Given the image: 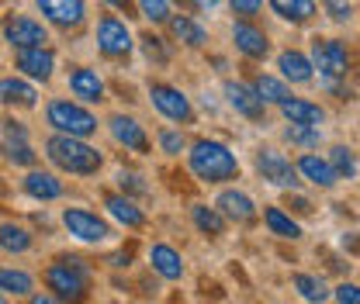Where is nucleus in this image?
Listing matches in <instances>:
<instances>
[{"label":"nucleus","mask_w":360,"mask_h":304,"mask_svg":"<svg viewBox=\"0 0 360 304\" xmlns=\"http://www.w3.org/2000/svg\"><path fill=\"white\" fill-rule=\"evenodd\" d=\"M253 90H257V97H260L264 104H281V100H288V97H291L288 87H284L281 80H274V77H257Z\"/></svg>","instance_id":"nucleus-33"},{"label":"nucleus","mask_w":360,"mask_h":304,"mask_svg":"<svg viewBox=\"0 0 360 304\" xmlns=\"http://www.w3.org/2000/svg\"><path fill=\"white\" fill-rule=\"evenodd\" d=\"M191 218H194V225H198L205 235H222V232H225V218L219 215V208L194 204V208H191Z\"/></svg>","instance_id":"nucleus-26"},{"label":"nucleus","mask_w":360,"mask_h":304,"mask_svg":"<svg viewBox=\"0 0 360 304\" xmlns=\"http://www.w3.org/2000/svg\"><path fill=\"white\" fill-rule=\"evenodd\" d=\"M336 301L340 304H360L357 287H354V284H340V287H336Z\"/></svg>","instance_id":"nucleus-42"},{"label":"nucleus","mask_w":360,"mask_h":304,"mask_svg":"<svg viewBox=\"0 0 360 304\" xmlns=\"http://www.w3.org/2000/svg\"><path fill=\"white\" fill-rule=\"evenodd\" d=\"M225 97H229V104L243 114V118H250V121H260L264 118V100L257 97V90L246 87V84H225Z\"/></svg>","instance_id":"nucleus-12"},{"label":"nucleus","mask_w":360,"mask_h":304,"mask_svg":"<svg viewBox=\"0 0 360 304\" xmlns=\"http://www.w3.org/2000/svg\"><path fill=\"white\" fill-rule=\"evenodd\" d=\"M170 32H174L184 45H191V48H201V45L208 42V32H205L198 21H191V18H174V21H170Z\"/></svg>","instance_id":"nucleus-25"},{"label":"nucleus","mask_w":360,"mask_h":304,"mask_svg":"<svg viewBox=\"0 0 360 304\" xmlns=\"http://www.w3.org/2000/svg\"><path fill=\"white\" fill-rule=\"evenodd\" d=\"M270 7L284 21H309L315 14V0H270Z\"/></svg>","instance_id":"nucleus-28"},{"label":"nucleus","mask_w":360,"mask_h":304,"mask_svg":"<svg viewBox=\"0 0 360 304\" xmlns=\"http://www.w3.org/2000/svg\"><path fill=\"white\" fill-rule=\"evenodd\" d=\"M4 35L14 48H42L49 42V32L42 28V21L25 18V14H11L7 25H4Z\"/></svg>","instance_id":"nucleus-7"},{"label":"nucleus","mask_w":360,"mask_h":304,"mask_svg":"<svg viewBox=\"0 0 360 304\" xmlns=\"http://www.w3.org/2000/svg\"><path fill=\"white\" fill-rule=\"evenodd\" d=\"M104 208H108L111 215L118 218L122 225H129V228H139V225L146 221V215H142V211L135 208L129 197H122V194H108V197H104Z\"/></svg>","instance_id":"nucleus-22"},{"label":"nucleus","mask_w":360,"mask_h":304,"mask_svg":"<svg viewBox=\"0 0 360 304\" xmlns=\"http://www.w3.org/2000/svg\"><path fill=\"white\" fill-rule=\"evenodd\" d=\"M108 125H111V135H115L118 145H125V149H132V152H149V138H146V131H142V125H139L135 118L115 114Z\"/></svg>","instance_id":"nucleus-13"},{"label":"nucleus","mask_w":360,"mask_h":304,"mask_svg":"<svg viewBox=\"0 0 360 304\" xmlns=\"http://www.w3.org/2000/svg\"><path fill=\"white\" fill-rule=\"evenodd\" d=\"M32 304H63V301H59V298H49V294H35Z\"/></svg>","instance_id":"nucleus-44"},{"label":"nucleus","mask_w":360,"mask_h":304,"mask_svg":"<svg viewBox=\"0 0 360 304\" xmlns=\"http://www.w3.org/2000/svg\"><path fill=\"white\" fill-rule=\"evenodd\" d=\"M264 221H267V228L274 235H281V239H298L302 235V228H298V221L291 215H284L281 208H267L264 211Z\"/></svg>","instance_id":"nucleus-27"},{"label":"nucleus","mask_w":360,"mask_h":304,"mask_svg":"<svg viewBox=\"0 0 360 304\" xmlns=\"http://www.w3.org/2000/svg\"><path fill=\"white\" fill-rule=\"evenodd\" d=\"M295 291H298L305 301H312V304H319V301H326V298H329V287H326L319 277H312V273H295Z\"/></svg>","instance_id":"nucleus-30"},{"label":"nucleus","mask_w":360,"mask_h":304,"mask_svg":"<svg viewBox=\"0 0 360 304\" xmlns=\"http://www.w3.org/2000/svg\"><path fill=\"white\" fill-rule=\"evenodd\" d=\"M232 39H236V48L243 52V55H250V59H264L267 55V35L260 32V28H253V25H246V21H239V25H232Z\"/></svg>","instance_id":"nucleus-15"},{"label":"nucleus","mask_w":360,"mask_h":304,"mask_svg":"<svg viewBox=\"0 0 360 304\" xmlns=\"http://www.w3.org/2000/svg\"><path fill=\"white\" fill-rule=\"evenodd\" d=\"M97 48L108 55V59H122V55H129L132 52V35H129V28H125V21H118V18H101V25H97Z\"/></svg>","instance_id":"nucleus-8"},{"label":"nucleus","mask_w":360,"mask_h":304,"mask_svg":"<svg viewBox=\"0 0 360 304\" xmlns=\"http://www.w3.org/2000/svg\"><path fill=\"white\" fill-rule=\"evenodd\" d=\"M118 183H122V190H129V194H146L142 176H135V173H122L118 176Z\"/></svg>","instance_id":"nucleus-41"},{"label":"nucleus","mask_w":360,"mask_h":304,"mask_svg":"<svg viewBox=\"0 0 360 304\" xmlns=\"http://www.w3.org/2000/svg\"><path fill=\"white\" fill-rule=\"evenodd\" d=\"M160 145H163V152L177 156L180 149H184V135H180V131H163V135H160Z\"/></svg>","instance_id":"nucleus-39"},{"label":"nucleus","mask_w":360,"mask_h":304,"mask_svg":"<svg viewBox=\"0 0 360 304\" xmlns=\"http://www.w3.org/2000/svg\"><path fill=\"white\" fill-rule=\"evenodd\" d=\"M219 0H198V7H215Z\"/></svg>","instance_id":"nucleus-46"},{"label":"nucleus","mask_w":360,"mask_h":304,"mask_svg":"<svg viewBox=\"0 0 360 304\" xmlns=\"http://www.w3.org/2000/svg\"><path fill=\"white\" fill-rule=\"evenodd\" d=\"M288 142H295V145H305V149H312L322 142V131L319 128H309V125H288Z\"/></svg>","instance_id":"nucleus-34"},{"label":"nucleus","mask_w":360,"mask_h":304,"mask_svg":"<svg viewBox=\"0 0 360 304\" xmlns=\"http://www.w3.org/2000/svg\"><path fill=\"white\" fill-rule=\"evenodd\" d=\"M295 170H298V173L305 176L309 183H315V187H322V190H329V187H333V183L340 180V176L333 173V166H329L326 159H319V156H302Z\"/></svg>","instance_id":"nucleus-20"},{"label":"nucleus","mask_w":360,"mask_h":304,"mask_svg":"<svg viewBox=\"0 0 360 304\" xmlns=\"http://www.w3.org/2000/svg\"><path fill=\"white\" fill-rule=\"evenodd\" d=\"M45 284H49V291H52L59 301L80 304L87 298V287H90L87 263L77 260V256H63V260H56L45 270Z\"/></svg>","instance_id":"nucleus-2"},{"label":"nucleus","mask_w":360,"mask_h":304,"mask_svg":"<svg viewBox=\"0 0 360 304\" xmlns=\"http://www.w3.org/2000/svg\"><path fill=\"white\" fill-rule=\"evenodd\" d=\"M149 97H153V107H156L163 118L180 121V125H191V121H194V107H191V100H187L177 87L153 84V87H149Z\"/></svg>","instance_id":"nucleus-6"},{"label":"nucleus","mask_w":360,"mask_h":304,"mask_svg":"<svg viewBox=\"0 0 360 304\" xmlns=\"http://www.w3.org/2000/svg\"><path fill=\"white\" fill-rule=\"evenodd\" d=\"M35 87L32 84H25V80H0V100L4 104H21V107H32L35 104Z\"/></svg>","instance_id":"nucleus-24"},{"label":"nucleus","mask_w":360,"mask_h":304,"mask_svg":"<svg viewBox=\"0 0 360 304\" xmlns=\"http://www.w3.org/2000/svg\"><path fill=\"white\" fill-rule=\"evenodd\" d=\"M291 204H295V211H298V215H312V201H305V197H295Z\"/></svg>","instance_id":"nucleus-43"},{"label":"nucleus","mask_w":360,"mask_h":304,"mask_svg":"<svg viewBox=\"0 0 360 304\" xmlns=\"http://www.w3.org/2000/svg\"><path fill=\"white\" fill-rule=\"evenodd\" d=\"M277 70H281L284 80H291V84H309V80H312V59L302 55V52H291V48L281 52Z\"/></svg>","instance_id":"nucleus-19"},{"label":"nucleus","mask_w":360,"mask_h":304,"mask_svg":"<svg viewBox=\"0 0 360 304\" xmlns=\"http://www.w3.org/2000/svg\"><path fill=\"white\" fill-rule=\"evenodd\" d=\"M0 294H14V298L32 294V277L25 270H0Z\"/></svg>","instance_id":"nucleus-29"},{"label":"nucleus","mask_w":360,"mask_h":304,"mask_svg":"<svg viewBox=\"0 0 360 304\" xmlns=\"http://www.w3.org/2000/svg\"><path fill=\"white\" fill-rule=\"evenodd\" d=\"M191 170L194 176L208 180V183H225V180H236L239 176V159L225 149L222 142H194L191 149Z\"/></svg>","instance_id":"nucleus-3"},{"label":"nucleus","mask_w":360,"mask_h":304,"mask_svg":"<svg viewBox=\"0 0 360 304\" xmlns=\"http://www.w3.org/2000/svg\"><path fill=\"white\" fill-rule=\"evenodd\" d=\"M39 11L52 25H59V28H77L87 18L84 0H39Z\"/></svg>","instance_id":"nucleus-11"},{"label":"nucleus","mask_w":360,"mask_h":304,"mask_svg":"<svg viewBox=\"0 0 360 304\" xmlns=\"http://www.w3.org/2000/svg\"><path fill=\"white\" fill-rule=\"evenodd\" d=\"M0 304H4V294H0Z\"/></svg>","instance_id":"nucleus-47"},{"label":"nucleus","mask_w":360,"mask_h":304,"mask_svg":"<svg viewBox=\"0 0 360 304\" xmlns=\"http://www.w3.org/2000/svg\"><path fill=\"white\" fill-rule=\"evenodd\" d=\"M45 156L66 170V173H77V176H87L101 170V152L87 145L84 138H73V135H52L45 142Z\"/></svg>","instance_id":"nucleus-1"},{"label":"nucleus","mask_w":360,"mask_h":304,"mask_svg":"<svg viewBox=\"0 0 360 304\" xmlns=\"http://www.w3.org/2000/svg\"><path fill=\"white\" fill-rule=\"evenodd\" d=\"M142 14L153 18V21H167L170 18V0H139Z\"/></svg>","instance_id":"nucleus-36"},{"label":"nucleus","mask_w":360,"mask_h":304,"mask_svg":"<svg viewBox=\"0 0 360 304\" xmlns=\"http://www.w3.org/2000/svg\"><path fill=\"white\" fill-rule=\"evenodd\" d=\"M104 4H111V7H125V11H129V4H132V0H104Z\"/></svg>","instance_id":"nucleus-45"},{"label":"nucleus","mask_w":360,"mask_h":304,"mask_svg":"<svg viewBox=\"0 0 360 304\" xmlns=\"http://www.w3.org/2000/svg\"><path fill=\"white\" fill-rule=\"evenodd\" d=\"M215 208H219V215L222 218H232V221H239V225L257 218L253 201H250L243 190H222V194H219V201H215Z\"/></svg>","instance_id":"nucleus-16"},{"label":"nucleus","mask_w":360,"mask_h":304,"mask_svg":"<svg viewBox=\"0 0 360 304\" xmlns=\"http://www.w3.org/2000/svg\"><path fill=\"white\" fill-rule=\"evenodd\" d=\"M7 159L11 163H21V166H32L35 163V152L25 138H7Z\"/></svg>","instance_id":"nucleus-35"},{"label":"nucleus","mask_w":360,"mask_h":304,"mask_svg":"<svg viewBox=\"0 0 360 304\" xmlns=\"http://www.w3.org/2000/svg\"><path fill=\"white\" fill-rule=\"evenodd\" d=\"M281 111H284V118H288L291 125H309V128H319V125L326 121V114H322V107H319V104H312V100H298V97L281 100Z\"/></svg>","instance_id":"nucleus-17"},{"label":"nucleus","mask_w":360,"mask_h":304,"mask_svg":"<svg viewBox=\"0 0 360 304\" xmlns=\"http://www.w3.org/2000/svg\"><path fill=\"white\" fill-rule=\"evenodd\" d=\"M52 66H56V59H52V52L45 45L42 48H18V70L28 73L32 80H49Z\"/></svg>","instance_id":"nucleus-14"},{"label":"nucleus","mask_w":360,"mask_h":304,"mask_svg":"<svg viewBox=\"0 0 360 304\" xmlns=\"http://www.w3.org/2000/svg\"><path fill=\"white\" fill-rule=\"evenodd\" d=\"M229 4H232V11L243 14V18H253V14H260V7H264V0H229Z\"/></svg>","instance_id":"nucleus-40"},{"label":"nucleus","mask_w":360,"mask_h":304,"mask_svg":"<svg viewBox=\"0 0 360 304\" xmlns=\"http://www.w3.org/2000/svg\"><path fill=\"white\" fill-rule=\"evenodd\" d=\"M45 114H49V125L59 131V135L87 138V135H94V131H97V118L90 114L87 107L70 104V100H52Z\"/></svg>","instance_id":"nucleus-4"},{"label":"nucleus","mask_w":360,"mask_h":304,"mask_svg":"<svg viewBox=\"0 0 360 304\" xmlns=\"http://www.w3.org/2000/svg\"><path fill=\"white\" fill-rule=\"evenodd\" d=\"M63 221H66L70 235H77L80 242H104V239L111 235L108 221H101L97 215H90L84 208H66V211H63Z\"/></svg>","instance_id":"nucleus-10"},{"label":"nucleus","mask_w":360,"mask_h":304,"mask_svg":"<svg viewBox=\"0 0 360 304\" xmlns=\"http://www.w3.org/2000/svg\"><path fill=\"white\" fill-rule=\"evenodd\" d=\"M257 170H260L264 180L277 183V187H288V190L298 187V170H295L291 159H284L277 149H260V152H257Z\"/></svg>","instance_id":"nucleus-9"},{"label":"nucleus","mask_w":360,"mask_h":304,"mask_svg":"<svg viewBox=\"0 0 360 304\" xmlns=\"http://www.w3.org/2000/svg\"><path fill=\"white\" fill-rule=\"evenodd\" d=\"M70 87H73V93H77L80 100H87V104H101V100H104V84H101V77H97L94 70H73V73H70Z\"/></svg>","instance_id":"nucleus-18"},{"label":"nucleus","mask_w":360,"mask_h":304,"mask_svg":"<svg viewBox=\"0 0 360 304\" xmlns=\"http://www.w3.org/2000/svg\"><path fill=\"white\" fill-rule=\"evenodd\" d=\"M329 166H333V173H336V176H347V180H354V176H357V159H354V149H347V145H336V149L329 152Z\"/></svg>","instance_id":"nucleus-32"},{"label":"nucleus","mask_w":360,"mask_h":304,"mask_svg":"<svg viewBox=\"0 0 360 304\" xmlns=\"http://www.w3.org/2000/svg\"><path fill=\"white\" fill-rule=\"evenodd\" d=\"M142 48H146V55H149V59H160V62H167V59H170V52L160 45V39H153V35H146V39H142Z\"/></svg>","instance_id":"nucleus-38"},{"label":"nucleus","mask_w":360,"mask_h":304,"mask_svg":"<svg viewBox=\"0 0 360 304\" xmlns=\"http://www.w3.org/2000/svg\"><path fill=\"white\" fill-rule=\"evenodd\" d=\"M326 14L333 21H350L354 18V0H326Z\"/></svg>","instance_id":"nucleus-37"},{"label":"nucleus","mask_w":360,"mask_h":304,"mask_svg":"<svg viewBox=\"0 0 360 304\" xmlns=\"http://www.w3.org/2000/svg\"><path fill=\"white\" fill-rule=\"evenodd\" d=\"M149 260H153V270L160 277H167V280H180L184 277V260H180L177 249H170V246H153Z\"/></svg>","instance_id":"nucleus-21"},{"label":"nucleus","mask_w":360,"mask_h":304,"mask_svg":"<svg viewBox=\"0 0 360 304\" xmlns=\"http://www.w3.org/2000/svg\"><path fill=\"white\" fill-rule=\"evenodd\" d=\"M25 190L39 201H56L63 194V183L56 180L52 173H28L25 176Z\"/></svg>","instance_id":"nucleus-23"},{"label":"nucleus","mask_w":360,"mask_h":304,"mask_svg":"<svg viewBox=\"0 0 360 304\" xmlns=\"http://www.w3.org/2000/svg\"><path fill=\"white\" fill-rule=\"evenodd\" d=\"M312 70H319V77L326 80V87L340 77L350 73V52L340 39H315L312 45Z\"/></svg>","instance_id":"nucleus-5"},{"label":"nucleus","mask_w":360,"mask_h":304,"mask_svg":"<svg viewBox=\"0 0 360 304\" xmlns=\"http://www.w3.org/2000/svg\"><path fill=\"white\" fill-rule=\"evenodd\" d=\"M32 246V235L21 225H0V249L4 253H25Z\"/></svg>","instance_id":"nucleus-31"}]
</instances>
